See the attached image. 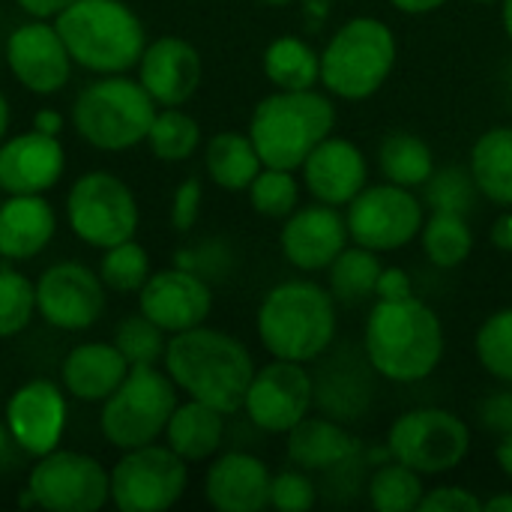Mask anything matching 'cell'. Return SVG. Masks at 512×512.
I'll return each mask as SVG.
<instances>
[{
  "label": "cell",
  "mask_w": 512,
  "mask_h": 512,
  "mask_svg": "<svg viewBox=\"0 0 512 512\" xmlns=\"http://www.w3.org/2000/svg\"><path fill=\"white\" fill-rule=\"evenodd\" d=\"M483 510L486 512H512V495L510 492H501L495 498H486L483 501Z\"/></svg>",
  "instance_id": "db71d44e"
},
{
  "label": "cell",
  "mask_w": 512,
  "mask_h": 512,
  "mask_svg": "<svg viewBox=\"0 0 512 512\" xmlns=\"http://www.w3.org/2000/svg\"><path fill=\"white\" fill-rule=\"evenodd\" d=\"M201 201H204V189H201V180L198 177H189V180H183L177 186L174 201H171V225H174V231L186 234L198 222Z\"/></svg>",
  "instance_id": "ee69618b"
},
{
  "label": "cell",
  "mask_w": 512,
  "mask_h": 512,
  "mask_svg": "<svg viewBox=\"0 0 512 512\" xmlns=\"http://www.w3.org/2000/svg\"><path fill=\"white\" fill-rule=\"evenodd\" d=\"M18 453H21V450H18V444H15V438H12L6 420H0V474H6V471L15 468Z\"/></svg>",
  "instance_id": "681fc988"
},
{
  "label": "cell",
  "mask_w": 512,
  "mask_h": 512,
  "mask_svg": "<svg viewBox=\"0 0 512 512\" xmlns=\"http://www.w3.org/2000/svg\"><path fill=\"white\" fill-rule=\"evenodd\" d=\"M6 63L15 81L36 96L60 93L72 78V57L54 21L30 18L6 36Z\"/></svg>",
  "instance_id": "2e32d148"
},
{
  "label": "cell",
  "mask_w": 512,
  "mask_h": 512,
  "mask_svg": "<svg viewBox=\"0 0 512 512\" xmlns=\"http://www.w3.org/2000/svg\"><path fill=\"white\" fill-rule=\"evenodd\" d=\"M501 21H504L507 39L512 42V0H501Z\"/></svg>",
  "instance_id": "11a10c76"
},
{
  "label": "cell",
  "mask_w": 512,
  "mask_h": 512,
  "mask_svg": "<svg viewBox=\"0 0 512 512\" xmlns=\"http://www.w3.org/2000/svg\"><path fill=\"white\" fill-rule=\"evenodd\" d=\"M387 453L423 477L456 471L471 453V429L444 408H414L387 432Z\"/></svg>",
  "instance_id": "9c48e42d"
},
{
  "label": "cell",
  "mask_w": 512,
  "mask_h": 512,
  "mask_svg": "<svg viewBox=\"0 0 512 512\" xmlns=\"http://www.w3.org/2000/svg\"><path fill=\"white\" fill-rule=\"evenodd\" d=\"M246 192H249L252 210L267 219H288L300 207V183L294 171H285V168L264 165Z\"/></svg>",
  "instance_id": "74e56055"
},
{
  "label": "cell",
  "mask_w": 512,
  "mask_h": 512,
  "mask_svg": "<svg viewBox=\"0 0 512 512\" xmlns=\"http://www.w3.org/2000/svg\"><path fill=\"white\" fill-rule=\"evenodd\" d=\"M105 312V282L81 261L51 264L36 279V315L63 333L90 330Z\"/></svg>",
  "instance_id": "9a60e30c"
},
{
  "label": "cell",
  "mask_w": 512,
  "mask_h": 512,
  "mask_svg": "<svg viewBox=\"0 0 512 512\" xmlns=\"http://www.w3.org/2000/svg\"><path fill=\"white\" fill-rule=\"evenodd\" d=\"M390 3L405 15H429V12L441 9L447 0H390Z\"/></svg>",
  "instance_id": "816d5d0a"
},
{
  "label": "cell",
  "mask_w": 512,
  "mask_h": 512,
  "mask_svg": "<svg viewBox=\"0 0 512 512\" xmlns=\"http://www.w3.org/2000/svg\"><path fill=\"white\" fill-rule=\"evenodd\" d=\"M66 153L57 135L39 129L0 141V192L3 195H45L60 183Z\"/></svg>",
  "instance_id": "ffe728a7"
},
{
  "label": "cell",
  "mask_w": 512,
  "mask_h": 512,
  "mask_svg": "<svg viewBox=\"0 0 512 512\" xmlns=\"http://www.w3.org/2000/svg\"><path fill=\"white\" fill-rule=\"evenodd\" d=\"M36 315V282L12 267H0V339H12L30 327Z\"/></svg>",
  "instance_id": "ab89813d"
},
{
  "label": "cell",
  "mask_w": 512,
  "mask_h": 512,
  "mask_svg": "<svg viewBox=\"0 0 512 512\" xmlns=\"http://www.w3.org/2000/svg\"><path fill=\"white\" fill-rule=\"evenodd\" d=\"M99 279L111 291L138 294L144 288V282L150 279V255H147V249L141 243H135V237L105 249V255L99 261Z\"/></svg>",
  "instance_id": "d590c367"
},
{
  "label": "cell",
  "mask_w": 512,
  "mask_h": 512,
  "mask_svg": "<svg viewBox=\"0 0 512 512\" xmlns=\"http://www.w3.org/2000/svg\"><path fill=\"white\" fill-rule=\"evenodd\" d=\"M147 144L162 162H186L201 144V126L180 105L159 108L147 132Z\"/></svg>",
  "instance_id": "e575fe53"
},
{
  "label": "cell",
  "mask_w": 512,
  "mask_h": 512,
  "mask_svg": "<svg viewBox=\"0 0 512 512\" xmlns=\"http://www.w3.org/2000/svg\"><path fill=\"white\" fill-rule=\"evenodd\" d=\"M270 468L252 453H225L204 474V498L219 512H261L270 507Z\"/></svg>",
  "instance_id": "603a6c76"
},
{
  "label": "cell",
  "mask_w": 512,
  "mask_h": 512,
  "mask_svg": "<svg viewBox=\"0 0 512 512\" xmlns=\"http://www.w3.org/2000/svg\"><path fill=\"white\" fill-rule=\"evenodd\" d=\"M129 375V363L114 342H84L72 348L60 366L66 396L78 402H105Z\"/></svg>",
  "instance_id": "d4e9b609"
},
{
  "label": "cell",
  "mask_w": 512,
  "mask_h": 512,
  "mask_svg": "<svg viewBox=\"0 0 512 512\" xmlns=\"http://www.w3.org/2000/svg\"><path fill=\"white\" fill-rule=\"evenodd\" d=\"M72 63L96 75H123L138 66L147 33L123 0H75L54 18Z\"/></svg>",
  "instance_id": "277c9868"
},
{
  "label": "cell",
  "mask_w": 512,
  "mask_h": 512,
  "mask_svg": "<svg viewBox=\"0 0 512 512\" xmlns=\"http://www.w3.org/2000/svg\"><path fill=\"white\" fill-rule=\"evenodd\" d=\"M474 351L480 366L498 378L501 384L512 387V306L489 315L474 339Z\"/></svg>",
  "instance_id": "f35d334b"
},
{
  "label": "cell",
  "mask_w": 512,
  "mask_h": 512,
  "mask_svg": "<svg viewBox=\"0 0 512 512\" xmlns=\"http://www.w3.org/2000/svg\"><path fill=\"white\" fill-rule=\"evenodd\" d=\"M66 219L81 243L93 249H111L135 237L141 210L132 189L117 174L87 171L69 189Z\"/></svg>",
  "instance_id": "30bf717a"
},
{
  "label": "cell",
  "mask_w": 512,
  "mask_h": 512,
  "mask_svg": "<svg viewBox=\"0 0 512 512\" xmlns=\"http://www.w3.org/2000/svg\"><path fill=\"white\" fill-rule=\"evenodd\" d=\"M426 204L429 210H447V213H471L477 204V183L471 177L468 168L459 165H447V168H435V174L426 180Z\"/></svg>",
  "instance_id": "60d3db41"
},
{
  "label": "cell",
  "mask_w": 512,
  "mask_h": 512,
  "mask_svg": "<svg viewBox=\"0 0 512 512\" xmlns=\"http://www.w3.org/2000/svg\"><path fill=\"white\" fill-rule=\"evenodd\" d=\"M399 45L393 30L372 15L345 21L321 51V84L327 93L360 102L375 96L396 69Z\"/></svg>",
  "instance_id": "8992f818"
},
{
  "label": "cell",
  "mask_w": 512,
  "mask_h": 512,
  "mask_svg": "<svg viewBox=\"0 0 512 512\" xmlns=\"http://www.w3.org/2000/svg\"><path fill=\"white\" fill-rule=\"evenodd\" d=\"M474 3H495V0H474Z\"/></svg>",
  "instance_id": "680465c9"
},
{
  "label": "cell",
  "mask_w": 512,
  "mask_h": 512,
  "mask_svg": "<svg viewBox=\"0 0 512 512\" xmlns=\"http://www.w3.org/2000/svg\"><path fill=\"white\" fill-rule=\"evenodd\" d=\"M336 108L318 90H276L249 120V138L267 168L300 171L309 153L333 135Z\"/></svg>",
  "instance_id": "5b68a950"
},
{
  "label": "cell",
  "mask_w": 512,
  "mask_h": 512,
  "mask_svg": "<svg viewBox=\"0 0 512 512\" xmlns=\"http://www.w3.org/2000/svg\"><path fill=\"white\" fill-rule=\"evenodd\" d=\"M336 297L309 279H288L270 288L258 306V339L276 360L315 363L336 342Z\"/></svg>",
  "instance_id": "3957f363"
},
{
  "label": "cell",
  "mask_w": 512,
  "mask_h": 512,
  "mask_svg": "<svg viewBox=\"0 0 512 512\" xmlns=\"http://www.w3.org/2000/svg\"><path fill=\"white\" fill-rule=\"evenodd\" d=\"M348 243H351V234H348L342 207H330L321 201L297 207L285 219L282 234H279L285 261L303 273L327 270Z\"/></svg>",
  "instance_id": "d6986e66"
},
{
  "label": "cell",
  "mask_w": 512,
  "mask_h": 512,
  "mask_svg": "<svg viewBox=\"0 0 512 512\" xmlns=\"http://www.w3.org/2000/svg\"><path fill=\"white\" fill-rule=\"evenodd\" d=\"M495 459H498L501 471L512 480V432L501 435V441H498V447H495Z\"/></svg>",
  "instance_id": "f5cc1de1"
},
{
  "label": "cell",
  "mask_w": 512,
  "mask_h": 512,
  "mask_svg": "<svg viewBox=\"0 0 512 512\" xmlns=\"http://www.w3.org/2000/svg\"><path fill=\"white\" fill-rule=\"evenodd\" d=\"M0 201H3V198H0Z\"/></svg>",
  "instance_id": "91938a15"
},
{
  "label": "cell",
  "mask_w": 512,
  "mask_h": 512,
  "mask_svg": "<svg viewBox=\"0 0 512 512\" xmlns=\"http://www.w3.org/2000/svg\"><path fill=\"white\" fill-rule=\"evenodd\" d=\"M264 3H273V6H285V3H291V0H264Z\"/></svg>",
  "instance_id": "6f0895ef"
},
{
  "label": "cell",
  "mask_w": 512,
  "mask_h": 512,
  "mask_svg": "<svg viewBox=\"0 0 512 512\" xmlns=\"http://www.w3.org/2000/svg\"><path fill=\"white\" fill-rule=\"evenodd\" d=\"M423 512H480L483 510V498H477L471 489L462 486H438V489H426L423 501H420Z\"/></svg>",
  "instance_id": "7bdbcfd3"
},
{
  "label": "cell",
  "mask_w": 512,
  "mask_h": 512,
  "mask_svg": "<svg viewBox=\"0 0 512 512\" xmlns=\"http://www.w3.org/2000/svg\"><path fill=\"white\" fill-rule=\"evenodd\" d=\"M420 243H423V252L432 267L456 270L474 252V231H471L465 213L432 210V216L423 222Z\"/></svg>",
  "instance_id": "d6a6232c"
},
{
  "label": "cell",
  "mask_w": 512,
  "mask_h": 512,
  "mask_svg": "<svg viewBox=\"0 0 512 512\" xmlns=\"http://www.w3.org/2000/svg\"><path fill=\"white\" fill-rule=\"evenodd\" d=\"M177 267H186L204 279L210 276H222L228 270V249L219 246V243H201L189 252H180L177 255Z\"/></svg>",
  "instance_id": "f6af8a7d"
},
{
  "label": "cell",
  "mask_w": 512,
  "mask_h": 512,
  "mask_svg": "<svg viewBox=\"0 0 512 512\" xmlns=\"http://www.w3.org/2000/svg\"><path fill=\"white\" fill-rule=\"evenodd\" d=\"M444 324L417 294L375 300L363 330V357L393 384L426 381L444 360Z\"/></svg>",
  "instance_id": "6da1fadb"
},
{
  "label": "cell",
  "mask_w": 512,
  "mask_h": 512,
  "mask_svg": "<svg viewBox=\"0 0 512 512\" xmlns=\"http://www.w3.org/2000/svg\"><path fill=\"white\" fill-rule=\"evenodd\" d=\"M201 54L180 36H159L147 42L138 60V81L159 108L183 105L201 87Z\"/></svg>",
  "instance_id": "44dd1931"
},
{
  "label": "cell",
  "mask_w": 512,
  "mask_h": 512,
  "mask_svg": "<svg viewBox=\"0 0 512 512\" xmlns=\"http://www.w3.org/2000/svg\"><path fill=\"white\" fill-rule=\"evenodd\" d=\"M114 345L129 366H159L168 348V333L144 312L129 315L114 330Z\"/></svg>",
  "instance_id": "8d00e7d4"
},
{
  "label": "cell",
  "mask_w": 512,
  "mask_h": 512,
  "mask_svg": "<svg viewBox=\"0 0 512 512\" xmlns=\"http://www.w3.org/2000/svg\"><path fill=\"white\" fill-rule=\"evenodd\" d=\"M162 363L177 390L189 399H198L222 411L225 417L243 411L255 363L240 339L201 324L174 333L168 339Z\"/></svg>",
  "instance_id": "7a4b0ae2"
},
{
  "label": "cell",
  "mask_w": 512,
  "mask_h": 512,
  "mask_svg": "<svg viewBox=\"0 0 512 512\" xmlns=\"http://www.w3.org/2000/svg\"><path fill=\"white\" fill-rule=\"evenodd\" d=\"M303 180L315 201L330 207H348L369 186L366 153L339 135L324 138L303 162Z\"/></svg>",
  "instance_id": "7402d4cb"
},
{
  "label": "cell",
  "mask_w": 512,
  "mask_h": 512,
  "mask_svg": "<svg viewBox=\"0 0 512 512\" xmlns=\"http://www.w3.org/2000/svg\"><path fill=\"white\" fill-rule=\"evenodd\" d=\"M345 222L351 243L372 252H396L414 243L423 231L426 213L414 189L396 183H369L348 207Z\"/></svg>",
  "instance_id": "7c38bea8"
},
{
  "label": "cell",
  "mask_w": 512,
  "mask_h": 512,
  "mask_svg": "<svg viewBox=\"0 0 512 512\" xmlns=\"http://www.w3.org/2000/svg\"><path fill=\"white\" fill-rule=\"evenodd\" d=\"M468 171L483 198L512 207V126H495L471 147Z\"/></svg>",
  "instance_id": "83f0119b"
},
{
  "label": "cell",
  "mask_w": 512,
  "mask_h": 512,
  "mask_svg": "<svg viewBox=\"0 0 512 512\" xmlns=\"http://www.w3.org/2000/svg\"><path fill=\"white\" fill-rule=\"evenodd\" d=\"M381 270H384V264H381L378 252L348 243L339 252V258L327 267V276H330L327 288L339 306H360L366 300H375Z\"/></svg>",
  "instance_id": "1f68e13d"
},
{
  "label": "cell",
  "mask_w": 512,
  "mask_h": 512,
  "mask_svg": "<svg viewBox=\"0 0 512 512\" xmlns=\"http://www.w3.org/2000/svg\"><path fill=\"white\" fill-rule=\"evenodd\" d=\"M480 423L483 429L495 432V435H507L512 432V387L507 384V390H498L492 396L483 399L480 405Z\"/></svg>",
  "instance_id": "bcb514c9"
},
{
  "label": "cell",
  "mask_w": 512,
  "mask_h": 512,
  "mask_svg": "<svg viewBox=\"0 0 512 512\" xmlns=\"http://www.w3.org/2000/svg\"><path fill=\"white\" fill-rule=\"evenodd\" d=\"M366 495L369 504L378 512H414L420 510V501L426 495L423 486V474H417L414 468L396 462L390 456V462H381L366 483Z\"/></svg>",
  "instance_id": "836d02e7"
},
{
  "label": "cell",
  "mask_w": 512,
  "mask_h": 512,
  "mask_svg": "<svg viewBox=\"0 0 512 512\" xmlns=\"http://www.w3.org/2000/svg\"><path fill=\"white\" fill-rule=\"evenodd\" d=\"M18 9L30 18H39V21H54L63 9H69L75 0H15Z\"/></svg>",
  "instance_id": "c3c4849f"
},
{
  "label": "cell",
  "mask_w": 512,
  "mask_h": 512,
  "mask_svg": "<svg viewBox=\"0 0 512 512\" xmlns=\"http://www.w3.org/2000/svg\"><path fill=\"white\" fill-rule=\"evenodd\" d=\"M24 489L42 510L96 512L111 501V474L99 459L57 447L36 459Z\"/></svg>",
  "instance_id": "4fadbf2b"
},
{
  "label": "cell",
  "mask_w": 512,
  "mask_h": 512,
  "mask_svg": "<svg viewBox=\"0 0 512 512\" xmlns=\"http://www.w3.org/2000/svg\"><path fill=\"white\" fill-rule=\"evenodd\" d=\"M207 177L225 192H246L264 168L249 132H216L204 150Z\"/></svg>",
  "instance_id": "f1b7e54d"
},
{
  "label": "cell",
  "mask_w": 512,
  "mask_h": 512,
  "mask_svg": "<svg viewBox=\"0 0 512 512\" xmlns=\"http://www.w3.org/2000/svg\"><path fill=\"white\" fill-rule=\"evenodd\" d=\"M318 504V486L303 468H285L273 474L270 507L279 512H309Z\"/></svg>",
  "instance_id": "b9f144b4"
},
{
  "label": "cell",
  "mask_w": 512,
  "mask_h": 512,
  "mask_svg": "<svg viewBox=\"0 0 512 512\" xmlns=\"http://www.w3.org/2000/svg\"><path fill=\"white\" fill-rule=\"evenodd\" d=\"M378 165L387 183L420 189L435 174V153L432 147L414 132H390L378 147Z\"/></svg>",
  "instance_id": "4dcf8cb0"
},
{
  "label": "cell",
  "mask_w": 512,
  "mask_h": 512,
  "mask_svg": "<svg viewBox=\"0 0 512 512\" xmlns=\"http://www.w3.org/2000/svg\"><path fill=\"white\" fill-rule=\"evenodd\" d=\"M3 420L24 456H45L60 447L69 408H66V390L63 384H54L48 378H33L21 384L9 399Z\"/></svg>",
  "instance_id": "e0dca14e"
},
{
  "label": "cell",
  "mask_w": 512,
  "mask_h": 512,
  "mask_svg": "<svg viewBox=\"0 0 512 512\" xmlns=\"http://www.w3.org/2000/svg\"><path fill=\"white\" fill-rule=\"evenodd\" d=\"M156 111L159 105L138 78L102 75L75 96L72 126L90 147L120 153L147 141Z\"/></svg>",
  "instance_id": "52a82bcc"
},
{
  "label": "cell",
  "mask_w": 512,
  "mask_h": 512,
  "mask_svg": "<svg viewBox=\"0 0 512 512\" xmlns=\"http://www.w3.org/2000/svg\"><path fill=\"white\" fill-rule=\"evenodd\" d=\"M414 294V282L402 267H384L378 276V288H375V300H402Z\"/></svg>",
  "instance_id": "7dc6e473"
},
{
  "label": "cell",
  "mask_w": 512,
  "mask_h": 512,
  "mask_svg": "<svg viewBox=\"0 0 512 512\" xmlns=\"http://www.w3.org/2000/svg\"><path fill=\"white\" fill-rule=\"evenodd\" d=\"M111 474V504L120 512L171 510L189 486V462L168 444L123 450Z\"/></svg>",
  "instance_id": "8fae6325"
},
{
  "label": "cell",
  "mask_w": 512,
  "mask_h": 512,
  "mask_svg": "<svg viewBox=\"0 0 512 512\" xmlns=\"http://www.w3.org/2000/svg\"><path fill=\"white\" fill-rule=\"evenodd\" d=\"M57 216L45 195H6L0 201V258L30 261L54 240Z\"/></svg>",
  "instance_id": "484cf974"
},
{
  "label": "cell",
  "mask_w": 512,
  "mask_h": 512,
  "mask_svg": "<svg viewBox=\"0 0 512 512\" xmlns=\"http://www.w3.org/2000/svg\"><path fill=\"white\" fill-rule=\"evenodd\" d=\"M285 453L294 468H303L309 474H327L342 462L360 456L363 447L342 420H333L327 414H306L285 435Z\"/></svg>",
  "instance_id": "cb8c5ba5"
},
{
  "label": "cell",
  "mask_w": 512,
  "mask_h": 512,
  "mask_svg": "<svg viewBox=\"0 0 512 512\" xmlns=\"http://www.w3.org/2000/svg\"><path fill=\"white\" fill-rule=\"evenodd\" d=\"M141 312L159 324L168 336L201 327L213 312L210 282L186 267H168L150 273L144 288L138 291Z\"/></svg>",
  "instance_id": "ac0fdd59"
},
{
  "label": "cell",
  "mask_w": 512,
  "mask_h": 512,
  "mask_svg": "<svg viewBox=\"0 0 512 512\" xmlns=\"http://www.w3.org/2000/svg\"><path fill=\"white\" fill-rule=\"evenodd\" d=\"M63 123H66L63 114L54 111V108H39V111L33 114V129H39V132H45V135H57V138H60Z\"/></svg>",
  "instance_id": "f907efd6"
},
{
  "label": "cell",
  "mask_w": 512,
  "mask_h": 512,
  "mask_svg": "<svg viewBox=\"0 0 512 512\" xmlns=\"http://www.w3.org/2000/svg\"><path fill=\"white\" fill-rule=\"evenodd\" d=\"M177 393V384L159 366H129L123 384L102 402V438L117 450L156 444L180 405Z\"/></svg>",
  "instance_id": "ba28073f"
},
{
  "label": "cell",
  "mask_w": 512,
  "mask_h": 512,
  "mask_svg": "<svg viewBox=\"0 0 512 512\" xmlns=\"http://www.w3.org/2000/svg\"><path fill=\"white\" fill-rule=\"evenodd\" d=\"M222 441H225V414L198 399H186L183 405H177L165 426V444L183 462L213 459Z\"/></svg>",
  "instance_id": "4316f807"
},
{
  "label": "cell",
  "mask_w": 512,
  "mask_h": 512,
  "mask_svg": "<svg viewBox=\"0 0 512 512\" xmlns=\"http://www.w3.org/2000/svg\"><path fill=\"white\" fill-rule=\"evenodd\" d=\"M6 129H9V102H6V96L0 93V141L6 138Z\"/></svg>",
  "instance_id": "9f6ffc18"
},
{
  "label": "cell",
  "mask_w": 512,
  "mask_h": 512,
  "mask_svg": "<svg viewBox=\"0 0 512 512\" xmlns=\"http://www.w3.org/2000/svg\"><path fill=\"white\" fill-rule=\"evenodd\" d=\"M264 75L276 90H315L321 84V54L300 36H279L264 51Z\"/></svg>",
  "instance_id": "f546056e"
},
{
  "label": "cell",
  "mask_w": 512,
  "mask_h": 512,
  "mask_svg": "<svg viewBox=\"0 0 512 512\" xmlns=\"http://www.w3.org/2000/svg\"><path fill=\"white\" fill-rule=\"evenodd\" d=\"M315 408V378L306 363L291 360H270L267 366L255 369L243 411L252 426L267 435H288L306 414Z\"/></svg>",
  "instance_id": "5bb4252c"
}]
</instances>
